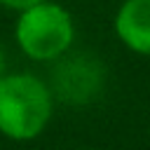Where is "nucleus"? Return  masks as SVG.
Here are the masks:
<instances>
[{
	"instance_id": "obj_7",
	"label": "nucleus",
	"mask_w": 150,
	"mask_h": 150,
	"mask_svg": "<svg viewBox=\"0 0 150 150\" xmlns=\"http://www.w3.org/2000/svg\"><path fill=\"white\" fill-rule=\"evenodd\" d=\"M80 150H91V148H80Z\"/></svg>"
},
{
	"instance_id": "obj_2",
	"label": "nucleus",
	"mask_w": 150,
	"mask_h": 150,
	"mask_svg": "<svg viewBox=\"0 0 150 150\" xmlns=\"http://www.w3.org/2000/svg\"><path fill=\"white\" fill-rule=\"evenodd\" d=\"M14 38L28 59L56 61L68 54L75 40V23L63 5L45 0L19 12Z\"/></svg>"
},
{
	"instance_id": "obj_6",
	"label": "nucleus",
	"mask_w": 150,
	"mask_h": 150,
	"mask_svg": "<svg viewBox=\"0 0 150 150\" xmlns=\"http://www.w3.org/2000/svg\"><path fill=\"white\" fill-rule=\"evenodd\" d=\"M5 75V52L0 49V77Z\"/></svg>"
},
{
	"instance_id": "obj_5",
	"label": "nucleus",
	"mask_w": 150,
	"mask_h": 150,
	"mask_svg": "<svg viewBox=\"0 0 150 150\" xmlns=\"http://www.w3.org/2000/svg\"><path fill=\"white\" fill-rule=\"evenodd\" d=\"M38 2H45V0H0V5L2 7H9V9H28V7H33V5H38Z\"/></svg>"
},
{
	"instance_id": "obj_1",
	"label": "nucleus",
	"mask_w": 150,
	"mask_h": 150,
	"mask_svg": "<svg viewBox=\"0 0 150 150\" xmlns=\"http://www.w3.org/2000/svg\"><path fill=\"white\" fill-rule=\"evenodd\" d=\"M54 94L30 73L0 77V134L12 141H30L52 120Z\"/></svg>"
},
{
	"instance_id": "obj_3",
	"label": "nucleus",
	"mask_w": 150,
	"mask_h": 150,
	"mask_svg": "<svg viewBox=\"0 0 150 150\" xmlns=\"http://www.w3.org/2000/svg\"><path fill=\"white\" fill-rule=\"evenodd\" d=\"M101 87V68L96 61L75 56L59 63L54 70V87L52 94L68 103H84L94 96V91Z\"/></svg>"
},
{
	"instance_id": "obj_4",
	"label": "nucleus",
	"mask_w": 150,
	"mask_h": 150,
	"mask_svg": "<svg viewBox=\"0 0 150 150\" xmlns=\"http://www.w3.org/2000/svg\"><path fill=\"white\" fill-rule=\"evenodd\" d=\"M115 33L124 47L150 56V0H124L115 14Z\"/></svg>"
}]
</instances>
